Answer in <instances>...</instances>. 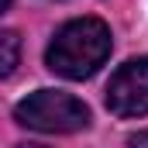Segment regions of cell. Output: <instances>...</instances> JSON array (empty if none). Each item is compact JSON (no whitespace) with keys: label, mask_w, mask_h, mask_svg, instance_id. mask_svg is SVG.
<instances>
[{"label":"cell","mask_w":148,"mask_h":148,"mask_svg":"<svg viewBox=\"0 0 148 148\" xmlns=\"http://www.w3.org/2000/svg\"><path fill=\"white\" fill-rule=\"evenodd\" d=\"M107 55H110V28L97 17H79L59 28V35L45 52V62L52 73L66 79H86L107 62Z\"/></svg>","instance_id":"1"},{"label":"cell","mask_w":148,"mask_h":148,"mask_svg":"<svg viewBox=\"0 0 148 148\" xmlns=\"http://www.w3.org/2000/svg\"><path fill=\"white\" fill-rule=\"evenodd\" d=\"M14 117L31 127V131H45V134H69L90 124V110L83 100H76L73 93L62 90H38L28 100H21L14 107Z\"/></svg>","instance_id":"2"},{"label":"cell","mask_w":148,"mask_h":148,"mask_svg":"<svg viewBox=\"0 0 148 148\" xmlns=\"http://www.w3.org/2000/svg\"><path fill=\"white\" fill-rule=\"evenodd\" d=\"M107 107L117 117L148 114V59L124 62L107 83Z\"/></svg>","instance_id":"3"},{"label":"cell","mask_w":148,"mask_h":148,"mask_svg":"<svg viewBox=\"0 0 148 148\" xmlns=\"http://www.w3.org/2000/svg\"><path fill=\"white\" fill-rule=\"evenodd\" d=\"M17 55H21L17 35H10V31H0V76H7L14 66H17Z\"/></svg>","instance_id":"4"},{"label":"cell","mask_w":148,"mask_h":148,"mask_svg":"<svg viewBox=\"0 0 148 148\" xmlns=\"http://www.w3.org/2000/svg\"><path fill=\"white\" fill-rule=\"evenodd\" d=\"M127 145H131V148H148V131H145V134H134Z\"/></svg>","instance_id":"5"},{"label":"cell","mask_w":148,"mask_h":148,"mask_svg":"<svg viewBox=\"0 0 148 148\" xmlns=\"http://www.w3.org/2000/svg\"><path fill=\"white\" fill-rule=\"evenodd\" d=\"M7 3H10V0H0V14H3V10H7Z\"/></svg>","instance_id":"6"},{"label":"cell","mask_w":148,"mask_h":148,"mask_svg":"<svg viewBox=\"0 0 148 148\" xmlns=\"http://www.w3.org/2000/svg\"><path fill=\"white\" fill-rule=\"evenodd\" d=\"M17 148H41V145H17Z\"/></svg>","instance_id":"7"}]
</instances>
